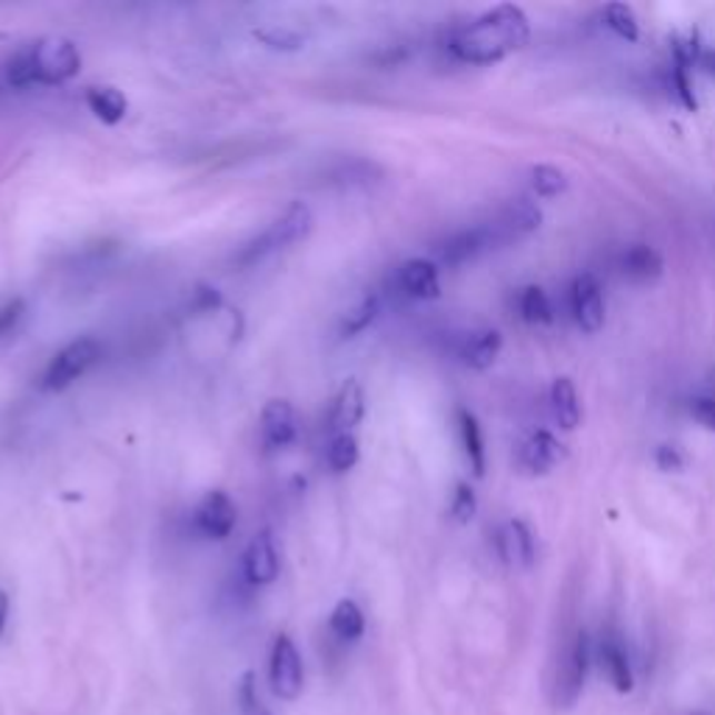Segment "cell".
Segmentation results:
<instances>
[{
  "label": "cell",
  "instance_id": "e575fe53",
  "mask_svg": "<svg viewBox=\"0 0 715 715\" xmlns=\"http://www.w3.org/2000/svg\"><path fill=\"white\" fill-rule=\"evenodd\" d=\"M691 414L698 425H704L707 430H715V397H693Z\"/></svg>",
  "mask_w": 715,
  "mask_h": 715
},
{
  "label": "cell",
  "instance_id": "277c9868",
  "mask_svg": "<svg viewBox=\"0 0 715 715\" xmlns=\"http://www.w3.org/2000/svg\"><path fill=\"white\" fill-rule=\"evenodd\" d=\"M103 355V344L92 336H81L76 341H70L68 347L59 349L51 358V364L46 367L42 375V389L46 391H64L68 386H73L76 380L85 378Z\"/></svg>",
  "mask_w": 715,
  "mask_h": 715
},
{
  "label": "cell",
  "instance_id": "d590c367",
  "mask_svg": "<svg viewBox=\"0 0 715 715\" xmlns=\"http://www.w3.org/2000/svg\"><path fill=\"white\" fill-rule=\"evenodd\" d=\"M654 461H657V467L663 469V473H671V469H682L685 467V458H682V453L676 450L674 445H663L657 447V453H654Z\"/></svg>",
  "mask_w": 715,
  "mask_h": 715
},
{
  "label": "cell",
  "instance_id": "ac0fdd59",
  "mask_svg": "<svg viewBox=\"0 0 715 715\" xmlns=\"http://www.w3.org/2000/svg\"><path fill=\"white\" fill-rule=\"evenodd\" d=\"M620 275L626 280L637 282V286H646V282H654L663 277V255L657 252L648 244H632L624 255H620Z\"/></svg>",
  "mask_w": 715,
  "mask_h": 715
},
{
  "label": "cell",
  "instance_id": "8992f818",
  "mask_svg": "<svg viewBox=\"0 0 715 715\" xmlns=\"http://www.w3.org/2000/svg\"><path fill=\"white\" fill-rule=\"evenodd\" d=\"M589 663H593V646H589V637L584 632H578L570 646H567L565 659H562V671L556 676L554 698L559 707H573L578 702L584 682H587Z\"/></svg>",
  "mask_w": 715,
  "mask_h": 715
},
{
  "label": "cell",
  "instance_id": "836d02e7",
  "mask_svg": "<svg viewBox=\"0 0 715 715\" xmlns=\"http://www.w3.org/2000/svg\"><path fill=\"white\" fill-rule=\"evenodd\" d=\"M26 314V302L23 299H12V302H7L3 308H0V341L7 336H12L14 327L20 325V319H23Z\"/></svg>",
  "mask_w": 715,
  "mask_h": 715
},
{
  "label": "cell",
  "instance_id": "7c38bea8",
  "mask_svg": "<svg viewBox=\"0 0 715 715\" xmlns=\"http://www.w3.org/2000/svg\"><path fill=\"white\" fill-rule=\"evenodd\" d=\"M395 286L400 288V294H406L408 299H419V302H430V299H439L441 286H439V269L436 264L425 258L406 260V264L397 269Z\"/></svg>",
  "mask_w": 715,
  "mask_h": 715
},
{
  "label": "cell",
  "instance_id": "5b68a950",
  "mask_svg": "<svg viewBox=\"0 0 715 715\" xmlns=\"http://www.w3.org/2000/svg\"><path fill=\"white\" fill-rule=\"evenodd\" d=\"M269 685L280 702H297L305 687L302 654L288 635H277L269 654Z\"/></svg>",
  "mask_w": 715,
  "mask_h": 715
},
{
  "label": "cell",
  "instance_id": "44dd1931",
  "mask_svg": "<svg viewBox=\"0 0 715 715\" xmlns=\"http://www.w3.org/2000/svg\"><path fill=\"white\" fill-rule=\"evenodd\" d=\"M458 434H461L464 456H467L469 469H473L475 478H481L487 473V445H484V430L475 419V414H469L467 408L458 411Z\"/></svg>",
  "mask_w": 715,
  "mask_h": 715
},
{
  "label": "cell",
  "instance_id": "83f0119b",
  "mask_svg": "<svg viewBox=\"0 0 715 715\" xmlns=\"http://www.w3.org/2000/svg\"><path fill=\"white\" fill-rule=\"evenodd\" d=\"M235 702H238L241 715H271L269 709H266L264 698H260L258 682H255L252 671H247V674L241 676V682H238V687H235Z\"/></svg>",
  "mask_w": 715,
  "mask_h": 715
},
{
  "label": "cell",
  "instance_id": "5bb4252c",
  "mask_svg": "<svg viewBox=\"0 0 715 715\" xmlns=\"http://www.w3.org/2000/svg\"><path fill=\"white\" fill-rule=\"evenodd\" d=\"M565 458V447L548 430H534L526 441L520 445L517 461L528 475H545Z\"/></svg>",
  "mask_w": 715,
  "mask_h": 715
},
{
  "label": "cell",
  "instance_id": "9c48e42d",
  "mask_svg": "<svg viewBox=\"0 0 715 715\" xmlns=\"http://www.w3.org/2000/svg\"><path fill=\"white\" fill-rule=\"evenodd\" d=\"M500 247L498 238H495L493 224L487 227H473V229H461V232L450 235L445 244L439 247V260L445 266H464L469 260H475L478 255H484L487 249Z\"/></svg>",
  "mask_w": 715,
  "mask_h": 715
},
{
  "label": "cell",
  "instance_id": "3957f363",
  "mask_svg": "<svg viewBox=\"0 0 715 715\" xmlns=\"http://www.w3.org/2000/svg\"><path fill=\"white\" fill-rule=\"evenodd\" d=\"M310 229H314V212H310V207L302 205V201H294L277 221H271L264 232L255 235L252 241H247L232 255V264L238 266V269H249V266L260 264V260L269 258L277 249H286L291 247V244L305 241L310 235Z\"/></svg>",
  "mask_w": 715,
  "mask_h": 715
},
{
  "label": "cell",
  "instance_id": "f546056e",
  "mask_svg": "<svg viewBox=\"0 0 715 715\" xmlns=\"http://www.w3.org/2000/svg\"><path fill=\"white\" fill-rule=\"evenodd\" d=\"M668 85H671V90H674L676 101H679L685 109H691V112H696L698 101H696V92H693L691 70L679 68V64H674V68H671Z\"/></svg>",
  "mask_w": 715,
  "mask_h": 715
},
{
  "label": "cell",
  "instance_id": "e0dca14e",
  "mask_svg": "<svg viewBox=\"0 0 715 715\" xmlns=\"http://www.w3.org/2000/svg\"><path fill=\"white\" fill-rule=\"evenodd\" d=\"M500 349H504V336L498 330H478L464 338L461 347H458V358H461L464 367L484 373L498 361Z\"/></svg>",
  "mask_w": 715,
  "mask_h": 715
},
{
  "label": "cell",
  "instance_id": "4316f807",
  "mask_svg": "<svg viewBox=\"0 0 715 715\" xmlns=\"http://www.w3.org/2000/svg\"><path fill=\"white\" fill-rule=\"evenodd\" d=\"M528 177H532L534 193L543 196V199H556L567 190L565 171H559L556 166H534Z\"/></svg>",
  "mask_w": 715,
  "mask_h": 715
},
{
  "label": "cell",
  "instance_id": "f1b7e54d",
  "mask_svg": "<svg viewBox=\"0 0 715 715\" xmlns=\"http://www.w3.org/2000/svg\"><path fill=\"white\" fill-rule=\"evenodd\" d=\"M378 310H380V302H378V297H375V294L364 297L361 305H358V308H355L352 314H347V319H344L341 336L349 338V336H355V332L367 330V327L375 321V316H378Z\"/></svg>",
  "mask_w": 715,
  "mask_h": 715
},
{
  "label": "cell",
  "instance_id": "9a60e30c",
  "mask_svg": "<svg viewBox=\"0 0 715 715\" xmlns=\"http://www.w3.org/2000/svg\"><path fill=\"white\" fill-rule=\"evenodd\" d=\"M498 554L512 567H532L537 556L532 528L523 520H506L498 532Z\"/></svg>",
  "mask_w": 715,
  "mask_h": 715
},
{
  "label": "cell",
  "instance_id": "d6a6232c",
  "mask_svg": "<svg viewBox=\"0 0 715 715\" xmlns=\"http://www.w3.org/2000/svg\"><path fill=\"white\" fill-rule=\"evenodd\" d=\"M450 512H453V517H456L458 523L473 520L475 512H478V500H475V493H473V487H469V484H458L456 493H453Z\"/></svg>",
  "mask_w": 715,
  "mask_h": 715
},
{
  "label": "cell",
  "instance_id": "30bf717a",
  "mask_svg": "<svg viewBox=\"0 0 715 715\" xmlns=\"http://www.w3.org/2000/svg\"><path fill=\"white\" fill-rule=\"evenodd\" d=\"M297 411L288 400H269L260 414V441L266 453H277L297 439Z\"/></svg>",
  "mask_w": 715,
  "mask_h": 715
},
{
  "label": "cell",
  "instance_id": "ffe728a7",
  "mask_svg": "<svg viewBox=\"0 0 715 715\" xmlns=\"http://www.w3.org/2000/svg\"><path fill=\"white\" fill-rule=\"evenodd\" d=\"M550 414L565 430H576L582 425V400L570 378H556L550 386Z\"/></svg>",
  "mask_w": 715,
  "mask_h": 715
},
{
  "label": "cell",
  "instance_id": "74e56055",
  "mask_svg": "<svg viewBox=\"0 0 715 715\" xmlns=\"http://www.w3.org/2000/svg\"><path fill=\"white\" fill-rule=\"evenodd\" d=\"M9 613H12V604H9V595L0 589V635L7 632V624H9Z\"/></svg>",
  "mask_w": 715,
  "mask_h": 715
},
{
  "label": "cell",
  "instance_id": "d6986e66",
  "mask_svg": "<svg viewBox=\"0 0 715 715\" xmlns=\"http://www.w3.org/2000/svg\"><path fill=\"white\" fill-rule=\"evenodd\" d=\"M598 659H602L604 674H607V679L613 682L615 691L620 693L632 691V685H635V674H632L629 654H626V646L620 643L618 635L604 637L602 646H598Z\"/></svg>",
  "mask_w": 715,
  "mask_h": 715
},
{
  "label": "cell",
  "instance_id": "8fae6325",
  "mask_svg": "<svg viewBox=\"0 0 715 715\" xmlns=\"http://www.w3.org/2000/svg\"><path fill=\"white\" fill-rule=\"evenodd\" d=\"M241 570L244 578H247L249 584H255V587H266V584L277 582V576H280V554H277L275 539H271L269 532L258 534V537L247 545Z\"/></svg>",
  "mask_w": 715,
  "mask_h": 715
},
{
  "label": "cell",
  "instance_id": "7a4b0ae2",
  "mask_svg": "<svg viewBox=\"0 0 715 715\" xmlns=\"http://www.w3.org/2000/svg\"><path fill=\"white\" fill-rule=\"evenodd\" d=\"M81 70L79 48L62 37L29 42L9 59L7 79L14 87L29 85H64Z\"/></svg>",
  "mask_w": 715,
  "mask_h": 715
},
{
  "label": "cell",
  "instance_id": "52a82bcc",
  "mask_svg": "<svg viewBox=\"0 0 715 715\" xmlns=\"http://www.w3.org/2000/svg\"><path fill=\"white\" fill-rule=\"evenodd\" d=\"M235 523H238V506L221 489H212L196 504L193 526L207 539H227L232 534Z\"/></svg>",
  "mask_w": 715,
  "mask_h": 715
},
{
  "label": "cell",
  "instance_id": "ba28073f",
  "mask_svg": "<svg viewBox=\"0 0 715 715\" xmlns=\"http://www.w3.org/2000/svg\"><path fill=\"white\" fill-rule=\"evenodd\" d=\"M570 314L573 321H576L584 332H598L604 327V319H607L604 291L602 282L595 280L593 275H578L576 280H573Z\"/></svg>",
  "mask_w": 715,
  "mask_h": 715
},
{
  "label": "cell",
  "instance_id": "6da1fadb",
  "mask_svg": "<svg viewBox=\"0 0 715 715\" xmlns=\"http://www.w3.org/2000/svg\"><path fill=\"white\" fill-rule=\"evenodd\" d=\"M528 37H532V23L526 12L515 3H504L475 18L473 23L461 26L450 37L447 48L464 64H495L509 53L520 51Z\"/></svg>",
  "mask_w": 715,
  "mask_h": 715
},
{
  "label": "cell",
  "instance_id": "d4e9b609",
  "mask_svg": "<svg viewBox=\"0 0 715 715\" xmlns=\"http://www.w3.org/2000/svg\"><path fill=\"white\" fill-rule=\"evenodd\" d=\"M520 316L528 321V325H550V321H554V308H550L548 294H545L539 286L523 288Z\"/></svg>",
  "mask_w": 715,
  "mask_h": 715
},
{
  "label": "cell",
  "instance_id": "4fadbf2b",
  "mask_svg": "<svg viewBox=\"0 0 715 715\" xmlns=\"http://www.w3.org/2000/svg\"><path fill=\"white\" fill-rule=\"evenodd\" d=\"M539 224H543L539 207L528 199H517L509 207H504L498 221H493V229L498 244L504 247V244L520 241V238H528L532 232H537Z\"/></svg>",
  "mask_w": 715,
  "mask_h": 715
},
{
  "label": "cell",
  "instance_id": "1f68e13d",
  "mask_svg": "<svg viewBox=\"0 0 715 715\" xmlns=\"http://www.w3.org/2000/svg\"><path fill=\"white\" fill-rule=\"evenodd\" d=\"M255 37H258L260 42H266L269 48H277V51H299L305 42L302 34L288 29H264V31H255Z\"/></svg>",
  "mask_w": 715,
  "mask_h": 715
},
{
  "label": "cell",
  "instance_id": "f35d334b",
  "mask_svg": "<svg viewBox=\"0 0 715 715\" xmlns=\"http://www.w3.org/2000/svg\"><path fill=\"white\" fill-rule=\"evenodd\" d=\"M698 64H702V68H704V73L715 76V51L702 53V59H698Z\"/></svg>",
  "mask_w": 715,
  "mask_h": 715
},
{
  "label": "cell",
  "instance_id": "484cf974",
  "mask_svg": "<svg viewBox=\"0 0 715 715\" xmlns=\"http://www.w3.org/2000/svg\"><path fill=\"white\" fill-rule=\"evenodd\" d=\"M358 441H355L352 434H336L327 445V464H330L332 473H347L358 464Z\"/></svg>",
  "mask_w": 715,
  "mask_h": 715
},
{
  "label": "cell",
  "instance_id": "2e32d148",
  "mask_svg": "<svg viewBox=\"0 0 715 715\" xmlns=\"http://www.w3.org/2000/svg\"><path fill=\"white\" fill-rule=\"evenodd\" d=\"M364 411H367V397H364V389L358 380H347V384L338 389V395L332 397L330 408V428L336 434H349V428L364 419Z\"/></svg>",
  "mask_w": 715,
  "mask_h": 715
},
{
  "label": "cell",
  "instance_id": "cb8c5ba5",
  "mask_svg": "<svg viewBox=\"0 0 715 715\" xmlns=\"http://www.w3.org/2000/svg\"><path fill=\"white\" fill-rule=\"evenodd\" d=\"M602 20L604 26L618 37V40H626V42L640 40V23H637V14L632 12V7H626V3H609V7H604Z\"/></svg>",
  "mask_w": 715,
  "mask_h": 715
},
{
  "label": "cell",
  "instance_id": "7402d4cb",
  "mask_svg": "<svg viewBox=\"0 0 715 715\" xmlns=\"http://www.w3.org/2000/svg\"><path fill=\"white\" fill-rule=\"evenodd\" d=\"M87 107L90 112L96 115L98 121L107 123V127H115V123H121L127 118L129 101L121 90H115V87H90L85 96Z\"/></svg>",
  "mask_w": 715,
  "mask_h": 715
},
{
  "label": "cell",
  "instance_id": "8d00e7d4",
  "mask_svg": "<svg viewBox=\"0 0 715 715\" xmlns=\"http://www.w3.org/2000/svg\"><path fill=\"white\" fill-rule=\"evenodd\" d=\"M221 305V297H218L216 288H199L196 291V308L199 310H216Z\"/></svg>",
  "mask_w": 715,
  "mask_h": 715
},
{
  "label": "cell",
  "instance_id": "603a6c76",
  "mask_svg": "<svg viewBox=\"0 0 715 715\" xmlns=\"http://www.w3.org/2000/svg\"><path fill=\"white\" fill-rule=\"evenodd\" d=\"M330 632L341 643H358L367 632V618L352 598H341L330 613Z\"/></svg>",
  "mask_w": 715,
  "mask_h": 715
},
{
  "label": "cell",
  "instance_id": "4dcf8cb0",
  "mask_svg": "<svg viewBox=\"0 0 715 715\" xmlns=\"http://www.w3.org/2000/svg\"><path fill=\"white\" fill-rule=\"evenodd\" d=\"M671 51H674V64L679 68L693 70V64L702 59V48H698V37L693 31L687 34H676L674 42H671Z\"/></svg>",
  "mask_w": 715,
  "mask_h": 715
}]
</instances>
